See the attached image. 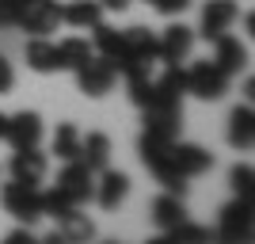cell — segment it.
Listing matches in <instances>:
<instances>
[{
    "mask_svg": "<svg viewBox=\"0 0 255 244\" xmlns=\"http://www.w3.org/2000/svg\"><path fill=\"white\" fill-rule=\"evenodd\" d=\"M0 206L23 225H34L42 218V187L34 183H23V180H11L0 187Z\"/></svg>",
    "mask_w": 255,
    "mask_h": 244,
    "instance_id": "6da1fadb",
    "label": "cell"
},
{
    "mask_svg": "<svg viewBox=\"0 0 255 244\" xmlns=\"http://www.w3.org/2000/svg\"><path fill=\"white\" fill-rule=\"evenodd\" d=\"M183 80H187V92H191V96L221 99L225 92H229V80H233V76L225 73L213 57H206V61H194L191 69H183Z\"/></svg>",
    "mask_w": 255,
    "mask_h": 244,
    "instance_id": "7a4b0ae2",
    "label": "cell"
},
{
    "mask_svg": "<svg viewBox=\"0 0 255 244\" xmlns=\"http://www.w3.org/2000/svg\"><path fill=\"white\" fill-rule=\"evenodd\" d=\"M76 73V88L84 92V96H92V99H99V96H107L111 88H115V80H118V69L111 61H107L103 53H92L80 69H73Z\"/></svg>",
    "mask_w": 255,
    "mask_h": 244,
    "instance_id": "3957f363",
    "label": "cell"
},
{
    "mask_svg": "<svg viewBox=\"0 0 255 244\" xmlns=\"http://www.w3.org/2000/svg\"><path fill=\"white\" fill-rule=\"evenodd\" d=\"M53 187L73 202V206H84V202L92 199V191H96V172L88 168L84 160H65V168H61V176H57Z\"/></svg>",
    "mask_w": 255,
    "mask_h": 244,
    "instance_id": "277c9868",
    "label": "cell"
},
{
    "mask_svg": "<svg viewBox=\"0 0 255 244\" xmlns=\"http://www.w3.org/2000/svg\"><path fill=\"white\" fill-rule=\"evenodd\" d=\"M217 237L229 244H240L252 237V199H233L217 214Z\"/></svg>",
    "mask_w": 255,
    "mask_h": 244,
    "instance_id": "5b68a950",
    "label": "cell"
},
{
    "mask_svg": "<svg viewBox=\"0 0 255 244\" xmlns=\"http://www.w3.org/2000/svg\"><path fill=\"white\" fill-rule=\"evenodd\" d=\"M57 23H61V4L57 0H23L15 27H23L27 34H50L57 31Z\"/></svg>",
    "mask_w": 255,
    "mask_h": 244,
    "instance_id": "8992f818",
    "label": "cell"
},
{
    "mask_svg": "<svg viewBox=\"0 0 255 244\" xmlns=\"http://www.w3.org/2000/svg\"><path fill=\"white\" fill-rule=\"evenodd\" d=\"M23 61L34 73H61V50H57V42H50V34H31Z\"/></svg>",
    "mask_w": 255,
    "mask_h": 244,
    "instance_id": "52a82bcc",
    "label": "cell"
},
{
    "mask_svg": "<svg viewBox=\"0 0 255 244\" xmlns=\"http://www.w3.org/2000/svg\"><path fill=\"white\" fill-rule=\"evenodd\" d=\"M156 42H160V65H179L187 61V53L194 46V31L183 27V23H171V27H164V34Z\"/></svg>",
    "mask_w": 255,
    "mask_h": 244,
    "instance_id": "ba28073f",
    "label": "cell"
},
{
    "mask_svg": "<svg viewBox=\"0 0 255 244\" xmlns=\"http://www.w3.org/2000/svg\"><path fill=\"white\" fill-rule=\"evenodd\" d=\"M4 141L11 149H31L42 141V118L34 111H19V115L8 118V130H4Z\"/></svg>",
    "mask_w": 255,
    "mask_h": 244,
    "instance_id": "9c48e42d",
    "label": "cell"
},
{
    "mask_svg": "<svg viewBox=\"0 0 255 244\" xmlns=\"http://www.w3.org/2000/svg\"><path fill=\"white\" fill-rule=\"evenodd\" d=\"M126 195H129V176L126 172H111V168L99 172V183H96V191H92V199H96L103 210H118V206L126 202Z\"/></svg>",
    "mask_w": 255,
    "mask_h": 244,
    "instance_id": "30bf717a",
    "label": "cell"
},
{
    "mask_svg": "<svg viewBox=\"0 0 255 244\" xmlns=\"http://www.w3.org/2000/svg\"><path fill=\"white\" fill-rule=\"evenodd\" d=\"M236 15H240L236 0H210V4L202 8V38L213 42L217 34H225L236 23Z\"/></svg>",
    "mask_w": 255,
    "mask_h": 244,
    "instance_id": "8fae6325",
    "label": "cell"
},
{
    "mask_svg": "<svg viewBox=\"0 0 255 244\" xmlns=\"http://www.w3.org/2000/svg\"><path fill=\"white\" fill-rule=\"evenodd\" d=\"M46 168H50V160H46V153H38V145L15 149V157H11V180H23V183L38 187L46 180Z\"/></svg>",
    "mask_w": 255,
    "mask_h": 244,
    "instance_id": "7c38bea8",
    "label": "cell"
},
{
    "mask_svg": "<svg viewBox=\"0 0 255 244\" xmlns=\"http://www.w3.org/2000/svg\"><path fill=\"white\" fill-rule=\"evenodd\" d=\"M122 38H126V65L160 61V42L149 27H129V31H122Z\"/></svg>",
    "mask_w": 255,
    "mask_h": 244,
    "instance_id": "4fadbf2b",
    "label": "cell"
},
{
    "mask_svg": "<svg viewBox=\"0 0 255 244\" xmlns=\"http://www.w3.org/2000/svg\"><path fill=\"white\" fill-rule=\"evenodd\" d=\"M92 31H96V42H92V50L103 53L107 61H111L118 73H122V69H126V38H122V31L107 27V23H96Z\"/></svg>",
    "mask_w": 255,
    "mask_h": 244,
    "instance_id": "5bb4252c",
    "label": "cell"
},
{
    "mask_svg": "<svg viewBox=\"0 0 255 244\" xmlns=\"http://www.w3.org/2000/svg\"><path fill=\"white\" fill-rule=\"evenodd\" d=\"M179 126H183V103H152V107H145V130L179 138Z\"/></svg>",
    "mask_w": 255,
    "mask_h": 244,
    "instance_id": "9a60e30c",
    "label": "cell"
},
{
    "mask_svg": "<svg viewBox=\"0 0 255 244\" xmlns=\"http://www.w3.org/2000/svg\"><path fill=\"white\" fill-rule=\"evenodd\" d=\"M213 61L221 65L229 76H236L240 69H244V61H248V50L240 46V38H233V34L225 31V34L213 38Z\"/></svg>",
    "mask_w": 255,
    "mask_h": 244,
    "instance_id": "2e32d148",
    "label": "cell"
},
{
    "mask_svg": "<svg viewBox=\"0 0 255 244\" xmlns=\"http://www.w3.org/2000/svg\"><path fill=\"white\" fill-rule=\"evenodd\" d=\"M171 141H175V138H168V134H156V130H145V134L137 138V153H141V160H145V168H149L152 176L164 168Z\"/></svg>",
    "mask_w": 255,
    "mask_h": 244,
    "instance_id": "e0dca14e",
    "label": "cell"
},
{
    "mask_svg": "<svg viewBox=\"0 0 255 244\" xmlns=\"http://www.w3.org/2000/svg\"><path fill=\"white\" fill-rule=\"evenodd\" d=\"M92 237H96V225L88 222V214H80V206H73L69 214L57 218V233H53V241L80 244V241H92Z\"/></svg>",
    "mask_w": 255,
    "mask_h": 244,
    "instance_id": "ac0fdd59",
    "label": "cell"
},
{
    "mask_svg": "<svg viewBox=\"0 0 255 244\" xmlns=\"http://www.w3.org/2000/svg\"><path fill=\"white\" fill-rule=\"evenodd\" d=\"M61 23H69L76 31H92L96 23H103V4L99 0H73L61 8Z\"/></svg>",
    "mask_w": 255,
    "mask_h": 244,
    "instance_id": "d6986e66",
    "label": "cell"
},
{
    "mask_svg": "<svg viewBox=\"0 0 255 244\" xmlns=\"http://www.w3.org/2000/svg\"><path fill=\"white\" fill-rule=\"evenodd\" d=\"M187 218V206H183V195H171L164 191L156 202H152V225H156L160 233H168V229H175V225Z\"/></svg>",
    "mask_w": 255,
    "mask_h": 244,
    "instance_id": "ffe728a7",
    "label": "cell"
},
{
    "mask_svg": "<svg viewBox=\"0 0 255 244\" xmlns=\"http://www.w3.org/2000/svg\"><path fill=\"white\" fill-rule=\"evenodd\" d=\"M252 141H255V111H252V103L233 107V115H229V145L233 149H252Z\"/></svg>",
    "mask_w": 255,
    "mask_h": 244,
    "instance_id": "44dd1931",
    "label": "cell"
},
{
    "mask_svg": "<svg viewBox=\"0 0 255 244\" xmlns=\"http://www.w3.org/2000/svg\"><path fill=\"white\" fill-rule=\"evenodd\" d=\"M76 160H84L92 172H103L107 164H111V138H107V134H88V138H80Z\"/></svg>",
    "mask_w": 255,
    "mask_h": 244,
    "instance_id": "7402d4cb",
    "label": "cell"
},
{
    "mask_svg": "<svg viewBox=\"0 0 255 244\" xmlns=\"http://www.w3.org/2000/svg\"><path fill=\"white\" fill-rule=\"evenodd\" d=\"M50 149H53L57 160H76V153H80V130H76L73 122H61V126L53 130Z\"/></svg>",
    "mask_w": 255,
    "mask_h": 244,
    "instance_id": "603a6c76",
    "label": "cell"
},
{
    "mask_svg": "<svg viewBox=\"0 0 255 244\" xmlns=\"http://www.w3.org/2000/svg\"><path fill=\"white\" fill-rule=\"evenodd\" d=\"M57 50H61V69H80V65L88 61V57H92V42H88V38H65V42H57Z\"/></svg>",
    "mask_w": 255,
    "mask_h": 244,
    "instance_id": "cb8c5ba5",
    "label": "cell"
},
{
    "mask_svg": "<svg viewBox=\"0 0 255 244\" xmlns=\"http://www.w3.org/2000/svg\"><path fill=\"white\" fill-rule=\"evenodd\" d=\"M229 183H233V195H236V199H252V187H255L252 164H236V168L229 172Z\"/></svg>",
    "mask_w": 255,
    "mask_h": 244,
    "instance_id": "d4e9b609",
    "label": "cell"
},
{
    "mask_svg": "<svg viewBox=\"0 0 255 244\" xmlns=\"http://www.w3.org/2000/svg\"><path fill=\"white\" fill-rule=\"evenodd\" d=\"M69 210H73V202L65 199L57 187L42 191V218H53V222H57V218H61V214H69Z\"/></svg>",
    "mask_w": 255,
    "mask_h": 244,
    "instance_id": "484cf974",
    "label": "cell"
},
{
    "mask_svg": "<svg viewBox=\"0 0 255 244\" xmlns=\"http://www.w3.org/2000/svg\"><path fill=\"white\" fill-rule=\"evenodd\" d=\"M168 241H206V237H210V229H202V225H191L187 222V218H183L179 225H175V229H168Z\"/></svg>",
    "mask_w": 255,
    "mask_h": 244,
    "instance_id": "4316f807",
    "label": "cell"
},
{
    "mask_svg": "<svg viewBox=\"0 0 255 244\" xmlns=\"http://www.w3.org/2000/svg\"><path fill=\"white\" fill-rule=\"evenodd\" d=\"M19 8H23V0H0V31L19 23Z\"/></svg>",
    "mask_w": 255,
    "mask_h": 244,
    "instance_id": "83f0119b",
    "label": "cell"
},
{
    "mask_svg": "<svg viewBox=\"0 0 255 244\" xmlns=\"http://www.w3.org/2000/svg\"><path fill=\"white\" fill-rule=\"evenodd\" d=\"M149 4L160 11V15H183V11L191 8V0H149Z\"/></svg>",
    "mask_w": 255,
    "mask_h": 244,
    "instance_id": "f1b7e54d",
    "label": "cell"
},
{
    "mask_svg": "<svg viewBox=\"0 0 255 244\" xmlns=\"http://www.w3.org/2000/svg\"><path fill=\"white\" fill-rule=\"evenodd\" d=\"M11 88H15V69H11V61L0 53V96H8Z\"/></svg>",
    "mask_w": 255,
    "mask_h": 244,
    "instance_id": "f546056e",
    "label": "cell"
},
{
    "mask_svg": "<svg viewBox=\"0 0 255 244\" xmlns=\"http://www.w3.org/2000/svg\"><path fill=\"white\" fill-rule=\"evenodd\" d=\"M103 4V11H126L129 8V0H99Z\"/></svg>",
    "mask_w": 255,
    "mask_h": 244,
    "instance_id": "4dcf8cb0",
    "label": "cell"
},
{
    "mask_svg": "<svg viewBox=\"0 0 255 244\" xmlns=\"http://www.w3.org/2000/svg\"><path fill=\"white\" fill-rule=\"evenodd\" d=\"M31 244V229H15V233H8V244Z\"/></svg>",
    "mask_w": 255,
    "mask_h": 244,
    "instance_id": "1f68e13d",
    "label": "cell"
},
{
    "mask_svg": "<svg viewBox=\"0 0 255 244\" xmlns=\"http://www.w3.org/2000/svg\"><path fill=\"white\" fill-rule=\"evenodd\" d=\"M4 130H8V115H0V141H4Z\"/></svg>",
    "mask_w": 255,
    "mask_h": 244,
    "instance_id": "d6a6232c",
    "label": "cell"
},
{
    "mask_svg": "<svg viewBox=\"0 0 255 244\" xmlns=\"http://www.w3.org/2000/svg\"><path fill=\"white\" fill-rule=\"evenodd\" d=\"M145 4H149V0H145Z\"/></svg>",
    "mask_w": 255,
    "mask_h": 244,
    "instance_id": "836d02e7",
    "label": "cell"
}]
</instances>
